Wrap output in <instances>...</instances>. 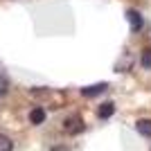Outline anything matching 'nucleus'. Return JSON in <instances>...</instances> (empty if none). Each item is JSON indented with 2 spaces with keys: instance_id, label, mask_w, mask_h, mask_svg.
<instances>
[{
  "instance_id": "f257e3e1",
  "label": "nucleus",
  "mask_w": 151,
  "mask_h": 151,
  "mask_svg": "<svg viewBox=\"0 0 151 151\" xmlns=\"http://www.w3.org/2000/svg\"><path fill=\"white\" fill-rule=\"evenodd\" d=\"M83 129H86V122L81 120V115H70L63 122V131L68 133V135H79Z\"/></svg>"
},
{
  "instance_id": "f03ea898",
  "label": "nucleus",
  "mask_w": 151,
  "mask_h": 151,
  "mask_svg": "<svg viewBox=\"0 0 151 151\" xmlns=\"http://www.w3.org/2000/svg\"><path fill=\"white\" fill-rule=\"evenodd\" d=\"M126 18H129V23H131V29H133V32L142 29V25H145L142 16H140L138 12H133V9H129V12H126Z\"/></svg>"
},
{
  "instance_id": "7ed1b4c3",
  "label": "nucleus",
  "mask_w": 151,
  "mask_h": 151,
  "mask_svg": "<svg viewBox=\"0 0 151 151\" xmlns=\"http://www.w3.org/2000/svg\"><path fill=\"white\" fill-rule=\"evenodd\" d=\"M106 88H108L106 83H95V86H86V88H81V95H83V97H95V95H101Z\"/></svg>"
},
{
  "instance_id": "20e7f679",
  "label": "nucleus",
  "mask_w": 151,
  "mask_h": 151,
  "mask_svg": "<svg viewBox=\"0 0 151 151\" xmlns=\"http://www.w3.org/2000/svg\"><path fill=\"white\" fill-rule=\"evenodd\" d=\"M115 106H113V101H106V104H101L99 108H97V117H101V120H108L111 115H113Z\"/></svg>"
},
{
  "instance_id": "39448f33",
  "label": "nucleus",
  "mask_w": 151,
  "mask_h": 151,
  "mask_svg": "<svg viewBox=\"0 0 151 151\" xmlns=\"http://www.w3.org/2000/svg\"><path fill=\"white\" fill-rule=\"evenodd\" d=\"M135 129H138V133H142V135L149 138V135H151V120H138Z\"/></svg>"
},
{
  "instance_id": "423d86ee",
  "label": "nucleus",
  "mask_w": 151,
  "mask_h": 151,
  "mask_svg": "<svg viewBox=\"0 0 151 151\" xmlns=\"http://www.w3.org/2000/svg\"><path fill=\"white\" fill-rule=\"evenodd\" d=\"M29 120H32V124H43L45 122V111L43 108H34L32 115H29Z\"/></svg>"
},
{
  "instance_id": "0eeeda50",
  "label": "nucleus",
  "mask_w": 151,
  "mask_h": 151,
  "mask_svg": "<svg viewBox=\"0 0 151 151\" xmlns=\"http://www.w3.org/2000/svg\"><path fill=\"white\" fill-rule=\"evenodd\" d=\"M14 149V142L7 135H0V151H12Z\"/></svg>"
},
{
  "instance_id": "6e6552de",
  "label": "nucleus",
  "mask_w": 151,
  "mask_h": 151,
  "mask_svg": "<svg viewBox=\"0 0 151 151\" xmlns=\"http://www.w3.org/2000/svg\"><path fill=\"white\" fill-rule=\"evenodd\" d=\"M140 63H142V68H151V50H145V52H142Z\"/></svg>"
},
{
  "instance_id": "1a4fd4ad",
  "label": "nucleus",
  "mask_w": 151,
  "mask_h": 151,
  "mask_svg": "<svg viewBox=\"0 0 151 151\" xmlns=\"http://www.w3.org/2000/svg\"><path fill=\"white\" fill-rule=\"evenodd\" d=\"M5 90H7V81H5V79H2V77H0V95L5 93Z\"/></svg>"
},
{
  "instance_id": "9d476101",
  "label": "nucleus",
  "mask_w": 151,
  "mask_h": 151,
  "mask_svg": "<svg viewBox=\"0 0 151 151\" xmlns=\"http://www.w3.org/2000/svg\"><path fill=\"white\" fill-rule=\"evenodd\" d=\"M52 151H68V149H65V147H54Z\"/></svg>"
}]
</instances>
